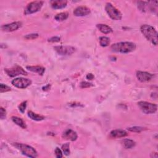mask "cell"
<instances>
[{
    "mask_svg": "<svg viewBox=\"0 0 158 158\" xmlns=\"http://www.w3.org/2000/svg\"><path fill=\"white\" fill-rule=\"evenodd\" d=\"M136 48V45L132 42H119L112 45L111 50L118 53H129L133 51Z\"/></svg>",
    "mask_w": 158,
    "mask_h": 158,
    "instance_id": "1",
    "label": "cell"
},
{
    "mask_svg": "<svg viewBox=\"0 0 158 158\" xmlns=\"http://www.w3.org/2000/svg\"><path fill=\"white\" fill-rule=\"evenodd\" d=\"M140 31L148 41L151 42L155 46L157 45V32L153 27L145 24L141 26Z\"/></svg>",
    "mask_w": 158,
    "mask_h": 158,
    "instance_id": "2",
    "label": "cell"
},
{
    "mask_svg": "<svg viewBox=\"0 0 158 158\" xmlns=\"http://www.w3.org/2000/svg\"><path fill=\"white\" fill-rule=\"evenodd\" d=\"M14 146L16 147L19 150H20L24 155L28 157H37L38 156V153L34 148L31 146L22 144V143H16L14 144Z\"/></svg>",
    "mask_w": 158,
    "mask_h": 158,
    "instance_id": "3",
    "label": "cell"
},
{
    "mask_svg": "<svg viewBox=\"0 0 158 158\" xmlns=\"http://www.w3.org/2000/svg\"><path fill=\"white\" fill-rule=\"evenodd\" d=\"M105 10L108 14L113 20L114 21H120L122 18V14L120 11L114 7L111 3H107L105 6Z\"/></svg>",
    "mask_w": 158,
    "mask_h": 158,
    "instance_id": "4",
    "label": "cell"
},
{
    "mask_svg": "<svg viewBox=\"0 0 158 158\" xmlns=\"http://www.w3.org/2000/svg\"><path fill=\"white\" fill-rule=\"evenodd\" d=\"M43 3L44 2L42 1H35L30 3L25 9L24 14L25 15H28L39 11L42 9Z\"/></svg>",
    "mask_w": 158,
    "mask_h": 158,
    "instance_id": "5",
    "label": "cell"
},
{
    "mask_svg": "<svg viewBox=\"0 0 158 158\" xmlns=\"http://www.w3.org/2000/svg\"><path fill=\"white\" fill-rule=\"evenodd\" d=\"M138 105L140 108V110L142 111V112L146 114L155 113L157 109V106L156 104L146 101L138 102Z\"/></svg>",
    "mask_w": 158,
    "mask_h": 158,
    "instance_id": "6",
    "label": "cell"
},
{
    "mask_svg": "<svg viewBox=\"0 0 158 158\" xmlns=\"http://www.w3.org/2000/svg\"><path fill=\"white\" fill-rule=\"evenodd\" d=\"M4 71L9 77H16L17 75H27V72L24 69L18 65H15L9 69H5Z\"/></svg>",
    "mask_w": 158,
    "mask_h": 158,
    "instance_id": "7",
    "label": "cell"
},
{
    "mask_svg": "<svg viewBox=\"0 0 158 158\" xmlns=\"http://www.w3.org/2000/svg\"><path fill=\"white\" fill-rule=\"evenodd\" d=\"M12 84L15 87L18 88L24 89L27 88L28 86L32 84V81L30 79L23 78V77H19L16 78L12 81Z\"/></svg>",
    "mask_w": 158,
    "mask_h": 158,
    "instance_id": "8",
    "label": "cell"
},
{
    "mask_svg": "<svg viewBox=\"0 0 158 158\" xmlns=\"http://www.w3.org/2000/svg\"><path fill=\"white\" fill-rule=\"evenodd\" d=\"M54 49L59 55L62 56L71 55L75 51V48L71 46H56Z\"/></svg>",
    "mask_w": 158,
    "mask_h": 158,
    "instance_id": "9",
    "label": "cell"
},
{
    "mask_svg": "<svg viewBox=\"0 0 158 158\" xmlns=\"http://www.w3.org/2000/svg\"><path fill=\"white\" fill-rule=\"evenodd\" d=\"M22 26V23L21 22H14L11 24H5L1 26V30L4 32H11L17 31Z\"/></svg>",
    "mask_w": 158,
    "mask_h": 158,
    "instance_id": "10",
    "label": "cell"
},
{
    "mask_svg": "<svg viewBox=\"0 0 158 158\" xmlns=\"http://www.w3.org/2000/svg\"><path fill=\"white\" fill-rule=\"evenodd\" d=\"M90 9L86 6H78L75 9L74 14L77 17H83L90 14Z\"/></svg>",
    "mask_w": 158,
    "mask_h": 158,
    "instance_id": "11",
    "label": "cell"
},
{
    "mask_svg": "<svg viewBox=\"0 0 158 158\" xmlns=\"http://www.w3.org/2000/svg\"><path fill=\"white\" fill-rule=\"evenodd\" d=\"M153 76L154 75L153 74L147 72L137 71L136 72V77L138 80L141 82H146L151 80Z\"/></svg>",
    "mask_w": 158,
    "mask_h": 158,
    "instance_id": "12",
    "label": "cell"
},
{
    "mask_svg": "<svg viewBox=\"0 0 158 158\" xmlns=\"http://www.w3.org/2000/svg\"><path fill=\"white\" fill-rule=\"evenodd\" d=\"M77 134L75 132L71 129H68L66 130L63 134V138L64 139L67 140H71V141H75L77 139Z\"/></svg>",
    "mask_w": 158,
    "mask_h": 158,
    "instance_id": "13",
    "label": "cell"
},
{
    "mask_svg": "<svg viewBox=\"0 0 158 158\" xmlns=\"http://www.w3.org/2000/svg\"><path fill=\"white\" fill-rule=\"evenodd\" d=\"M67 1L66 0H53L50 1V4L53 9H60L66 7Z\"/></svg>",
    "mask_w": 158,
    "mask_h": 158,
    "instance_id": "14",
    "label": "cell"
},
{
    "mask_svg": "<svg viewBox=\"0 0 158 158\" xmlns=\"http://www.w3.org/2000/svg\"><path fill=\"white\" fill-rule=\"evenodd\" d=\"M128 135V133L123 130H114L110 132V137L113 138H124Z\"/></svg>",
    "mask_w": 158,
    "mask_h": 158,
    "instance_id": "15",
    "label": "cell"
},
{
    "mask_svg": "<svg viewBox=\"0 0 158 158\" xmlns=\"http://www.w3.org/2000/svg\"><path fill=\"white\" fill-rule=\"evenodd\" d=\"M27 69H28V71L35 72L38 74L40 75H43L45 71V69L42 66H27Z\"/></svg>",
    "mask_w": 158,
    "mask_h": 158,
    "instance_id": "16",
    "label": "cell"
},
{
    "mask_svg": "<svg viewBox=\"0 0 158 158\" xmlns=\"http://www.w3.org/2000/svg\"><path fill=\"white\" fill-rule=\"evenodd\" d=\"M96 27L98 28L99 31L104 34H109L113 32V29L110 26H108L106 24H97Z\"/></svg>",
    "mask_w": 158,
    "mask_h": 158,
    "instance_id": "17",
    "label": "cell"
},
{
    "mask_svg": "<svg viewBox=\"0 0 158 158\" xmlns=\"http://www.w3.org/2000/svg\"><path fill=\"white\" fill-rule=\"evenodd\" d=\"M11 119L13 121V122L15 123L18 126L21 127V128H24V129H25V128H27V125H26L25 122L21 118L18 117L17 116H13L11 117Z\"/></svg>",
    "mask_w": 158,
    "mask_h": 158,
    "instance_id": "18",
    "label": "cell"
},
{
    "mask_svg": "<svg viewBox=\"0 0 158 158\" xmlns=\"http://www.w3.org/2000/svg\"><path fill=\"white\" fill-rule=\"evenodd\" d=\"M27 115L31 119L35 121H41L45 119V117L43 116L37 114L32 111H28Z\"/></svg>",
    "mask_w": 158,
    "mask_h": 158,
    "instance_id": "19",
    "label": "cell"
},
{
    "mask_svg": "<svg viewBox=\"0 0 158 158\" xmlns=\"http://www.w3.org/2000/svg\"><path fill=\"white\" fill-rule=\"evenodd\" d=\"M122 145L125 149H131L135 146V142L130 139H125L122 141Z\"/></svg>",
    "mask_w": 158,
    "mask_h": 158,
    "instance_id": "20",
    "label": "cell"
},
{
    "mask_svg": "<svg viewBox=\"0 0 158 158\" xmlns=\"http://www.w3.org/2000/svg\"><path fill=\"white\" fill-rule=\"evenodd\" d=\"M69 17V14L66 12L64 13H59L57 14H56L54 17L55 20H56L57 21H59V22H61V21H64L65 20H66Z\"/></svg>",
    "mask_w": 158,
    "mask_h": 158,
    "instance_id": "21",
    "label": "cell"
},
{
    "mask_svg": "<svg viewBox=\"0 0 158 158\" xmlns=\"http://www.w3.org/2000/svg\"><path fill=\"white\" fill-rule=\"evenodd\" d=\"M100 44L103 47H106L110 44V39L107 37H101L99 39Z\"/></svg>",
    "mask_w": 158,
    "mask_h": 158,
    "instance_id": "22",
    "label": "cell"
},
{
    "mask_svg": "<svg viewBox=\"0 0 158 158\" xmlns=\"http://www.w3.org/2000/svg\"><path fill=\"white\" fill-rule=\"evenodd\" d=\"M128 130L132 132H135V133H140L143 130H145V128L141 127H138V126H135L133 127H129L128 128Z\"/></svg>",
    "mask_w": 158,
    "mask_h": 158,
    "instance_id": "23",
    "label": "cell"
},
{
    "mask_svg": "<svg viewBox=\"0 0 158 158\" xmlns=\"http://www.w3.org/2000/svg\"><path fill=\"white\" fill-rule=\"evenodd\" d=\"M69 146H70V145H69V143H65L62 146V150L64 153V154L66 156H69L70 154V149H69Z\"/></svg>",
    "mask_w": 158,
    "mask_h": 158,
    "instance_id": "24",
    "label": "cell"
},
{
    "mask_svg": "<svg viewBox=\"0 0 158 158\" xmlns=\"http://www.w3.org/2000/svg\"><path fill=\"white\" fill-rule=\"evenodd\" d=\"M11 88L9 86L3 84V83H1L0 84V92L1 93H4V92H7L9 91H11Z\"/></svg>",
    "mask_w": 158,
    "mask_h": 158,
    "instance_id": "25",
    "label": "cell"
},
{
    "mask_svg": "<svg viewBox=\"0 0 158 158\" xmlns=\"http://www.w3.org/2000/svg\"><path fill=\"white\" fill-rule=\"evenodd\" d=\"M27 101L22 102L21 104H20V105L19 106V110L21 113H24L25 111V109L27 107Z\"/></svg>",
    "mask_w": 158,
    "mask_h": 158,
    "instance_id": "26",
    "label": "cell"
},
{
    "mask_svg": "<svg viewBox=\"0 0 158 158\" xmlns=\"http://www.w3.org/2000/svg\"><path fill=\"white\" fill-rule=\"evenodd\" d=\"M38 37V34H28L25 36V38L27 40H35Z\"/></svg>",
    "mask_w": 158,
    "mask_h": 158,
    "instance_id": "27",
    "label": "cell"
},
{
    "mask_svg": "<svg viewBox=\"0 0 158 158\" xmlns=\"http://www.w3.org/2000/svg\"><path fill=\"white\" fill-rule=\"evenodd\" d=\"M55 154L57 158H61L63 157V153L62 151L59 149V148H56V150H55Z\"/></svg>",
    "mask_w": 158,
    "mask_h": 158,
    "instance_id": "28",
    "label": "cell"
},
{
    "mask_svg": "<svg viewBox=\"0 0 158 158\" xmlns=\"http://www.w3.org/2000/svg\"><path fill=\"white\" fill-rule=\"evenodd\" d=\"M6 116V111L3 107H1L0 109V117H1V119H4Z\"/></svg>",
    "mask_w": 158,
    "mask_h": 158,
    "instance_id": "29",
    "label": "cell"
},
{
    "mask_svg": "<svg viewBox=\"0 0 158 158\" xmlns=\"http://www.w3.org/2000/svg\"><path fill=\"white\" fill-rule=\"evenodd\" d=\"M92 83L87 82H82L80 83V87L82 88H89L92 86Z\"/></svg>",
    "mask_w": 158,
    "mask_h": 158,
    "instance_id": "30",
    "label": "cell"
},
{
    "mask_svg": "<svg viewBox=\"0 0 158 158\" xmlns=\"http://www.w3.org/2000/svg\"><path fill=\"white\" fill-rule=\"evenodd\" d=\"M60 41V38L57 37H54L51 38L50 39L48 40L49 42H52V43H56V42H59Z\"/></svg>",
    "mask_w": 158,
    "mask_h": 158,
    "instance_id": "31",
    "label": "cell"
},
{
    "mask_svg": "<svg viewBox=\"0 0 158 158\" xmlns=\"http://www.w3.org/2000/svg\"><path fill=\"white\" fill-rule=\"evenodd\" d=\"M86 78L89 80H92L94 78V75L92 74H88L86 75Z\"/></svg>",
    "mask_w": 158,
    "mask_h": 158,
    "instance_id": "32",
    "label": "cell"
},
{
    "mask_svg": "<svg viewBox=\"0 0 158 158\" xmlns=\"http://www.w3.org/2000/svg\"><path fill=\"white\" fill-rule=\"evenodd\" d=\"M49 88H50V85H48L47 86H45V87H43V90H45V91H46V90H49Z\"/></svg>",
    "mask_w": 158,
    "mask_h": 158,
    "instance_id": "33",
    "label": "cell"
},
{
    "mask_svg": "<svg viewBox=\"0 0 158 158\" xmlns=\"http://www.w3.org/2000/svg\"><path fill=\"white\" fill-rule=\"evenodd\" d=\"M151 157H158V155H157V153H151Z\"/></svg>",
    "mask_w": 158,
    "mask_h": 158,
    "instance_id": "34",
    "label": "cell"
}]
</instances>
